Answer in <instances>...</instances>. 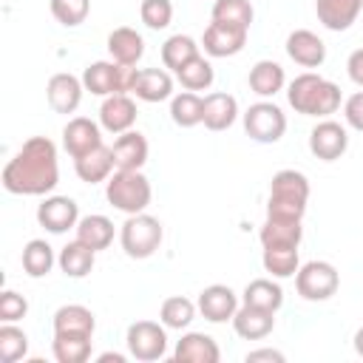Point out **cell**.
Returning <instances> with one entry per match:
<instances>
[{"label": "cell", "mask_w": 363, "mask_h": 363, "mask_svg": "<svg viewBox=\"0 0 363 363\" xmlns=\"http://www.w3.org/2000/svg\"><path fill=\"white\" fill-rule=\"evenodd\" d=\"M60 182L57 145L48 136H31L3 167V187L14 196H45Z\"/></svg>", "instance_id": "6da1fadb"}, {"label": "cell", "mask_w": 363, "mask_h": 363, "mask_svg": "<svg viewBox=\"0 0 363 363\" xmlns=\"http://www.w3.org/2000/svg\"><path fill=\"white\" fill-rule=\"evenodd\" d=\"M340 99H343L340 88L312 71L298 74L286 85V102L295 108V113H303V116L326 119L340 108Z\"/></svg>", "instance_id": "7a4b0ae2"}, {"label": "cell", "mask_w": 363, "mask_h": 363, "mask_svg": "<svg viewBox=\"0 0 363 363\" xmlns=\"http://www.w3.org/2000/svg\"><path fill=\"white\" fill-rule=\"evenodd\" d=\"M309 201V179L301 170H278L269 182V199H267V216L272 218H303Z\"/></svg>", "instance_id": "3957f363"}, {"label": "cell", "mask_w": 363, "mask_h": 363, "mask_svg": "<svg viewBox=\"0 0 363 363\" xmlns=\"http://www.w3.org/2000/svg\"><path fill=\"white\" fill-rule=\"evenodd\" d=\"M105 199L111 201V207L122 210L125 216H133L147 210L153 187L142 170H113L105 182Z\"/></svg>", "instance_id": "277c9868"}, {"label": "cell", "mask_w": 363, "mask_h": 363, "mask_svg": "<svg viewBox=\"0 0 363 363\" xmlns=\"http://www.w3.org/2000/svg\"><path fill=\"white\" fill-rule=\"evenodd\" d=\"M162 238H164L162 221L156 216H150V213H133V216H128L125 224H122V230H119V244H122L125 255L128 258H136V261L150 258L159 250Z\"/></svg>", "instance_id": "5b68a950"}, {"label": "cell", "mask_w": 363, "mask_h": 363, "mask_svg": "<svg viewBox=\"0 0 363 363\" xmlns=\"http://www.w3.org/2000/svg\"><path fill=\"white\" fill-rule=\"evenodd\" d=\"M133 71L128 65H119L113 60H96L82 71V85L94 96H113V94H130Z\"/></svg>", "instance_id": "8992f818"}, {"label": "cell", "mask_w": 363, "mask_h": 363, "mask_svg": "<svg viewBox=\"0 0 363 363\" xmlns=\"http://www.w3.org/2000/svg\"><path fill=\"white\" fill-rule=\"evenodd\" d=\"M340 286V275L329 261H306L295 272V289L303 301H329Z\"/></svg>", "instance_id": "52a82bcc"}, {"label": "cell", "mask_w": 363, "mask_h": 363, "mask_svg": "<svg viewBox=\"0 0 363 363\" xmlns=\"http://www.w3.org/2000/svg\"><path fill=\"white\" fill-rule=\"evenodd\" d=\"M244 130L252 142L275 145L286 133V113L275 102L261 99L244 111Z\"/></svg>", "instance_id": "ba28073f"}, {"label": "cell", "mask_w": 363, "mask_h": 363, "mask_svg": "<svg viewBox=\"0 0 363 363\" xmlns=\"http://www.w3.org/2000/svg\"><path fill=\"white\" fill-rule=\"evenodd\" d=\"M128 354L142 363H153L167 354V326L156 320H136L128 326L125 335Z\"/></svg>", "instance_id": "9c48e42d"}, {"label": "cell", "mask_w": 363, "mask_h": 363, "mask_svg": "<svg viewBox=\"0 0 363 363\" xmlns=\"http://www.w3.org/2000/svg\"><path fill=\"white\" fill-rule=\"evenodd\" d=\"M37 221L54 235H62L79 224V204L71 196H45L37 207Z\"/></svg>", "instance_id": "30bf717a"}, {"label": "cell", "mask_w": 363, "mask_h": 363, "mask_svg": "<svg viewBox=\"0 0 363 363\" xmlns=\"http://www.w3.org/2000/svg\"><path fill=\"white\" fill-rule=\"evenodd\" d=\"M349 147V133L340 122L335 119H320L312 130H309V150L315 159L320 162H335L346 153Z\"/></svg>", "instance_id": "8fae6325"}, {"label": "cell", "mask_w": 363, "mask_h": 363, "mask_svg": "<svg viewBox=\"0 0 363 363\" xmlns=\"http://www.w3.org/2000/svg\"><path fill=\"white\" fill-rule=\"evenodd\" d=\"M247 34H250L247 28L210 20V26L204 28V37H201V48L210 57H235L247 45Z\"/></svg>", "instance_id": "7c38bea8"}, {"label": "cell", "mask_w": 363, "mask_h": 363, "mask_svg": "<svg viewBox=\"0 0 363 363\" xmlns=\"http://www.w3.org/2000/svg\"><path fill=\"white\" fill-rule=\"evenodd\" d=\"M99 145H105L102 142V125H96L88 116H74L62 128V147L68 150L71 159H79V156L91 153L94 147H99Z\"/></svg>", "instance_id": "4fadbf2b"}, {"label": "cell", "mask_w": 363, "mask_h": 363, "mask_svg": "<svg viewBox=\"0 0 363 363\" xmlns=\"http://www.w3.org/2000/svg\"><path fill=\"white\" fill-rule=\"evenodd\" d=\"M82 91H85L82 77H74V74L60 71V74H54V77L48 79V85H45V99H48V105H51L54 113H65V116H68V113H74V111L79 108Z\"/></svg>", "instance_id": "5bb4252c"}, {"label": "cell", "mask_w": 363, "mask_h": 363, "mask_svg": "<svg viewBox=\"0 0 363 363\" xmlns=\"http://www.w3.org/2000/svg\"><path fill=\"white\" fill-rule=\"evenodd\" d=\"M136 102L130 99V94H113V96H105L102 105H99V125L102 130L119 136L125 130H133L136 125Z\"/></svg>", "instance_id": "9a60e30c"}, {"label": "cell", "mask_w": 363, "mask_h": 363, "mask_svg": "<svg viewBox=\"0 0 363 363\" xmlns=\"http://www.w3.org/2000/svg\"><path fill=\"white\" fill-rule=\"evenodd\" d=\"M238 309V295L227 286V284H210L199 292V312L210 320V323H227L233 320Z\"/></svg>", "instance_id": "2e32d148"}, {"label": "cell", "mask_w": 363, "mask_h": 363, "mask_svg": "<svg viewBox=\"0 0 363 363\" xmlns=\"http://www.w3.org/2000/svg\"><path fill=\"white\" fill-rule=\"evenodd\" d=\"M130 94L142 102H164L173 96V77L164 68H136Z\"/></svg>", "instance_id": "e0dca14e"}, {"label": "cell", "mask_w": 363, "mask_h": 363, "mask_svg": "<svg viewBox=\"0 0 363 363\" xmlns=\"http://www.w3.org/2000/svg\"><path fill=\"white\" fill-rule=\"evenodd\" d=\"M286 54H289L292 62H298L303 68H320L323 60H326V45H323V40L315 31L295 28L286 37Z\"/></svg>", "instance_id": "ac0fdd59"}, {"label": "cell", "mask_w": 363, "mask_h": 363, "mask_svg": "<svg viewBox=\"0 0 363 363\" xmlns=\"http://www.w3.org/2000/svg\"><path fill=\"white\" fill-rule=\"evenodd\" d=\"M272 326H275V312L252 303H241L233 315V329L244 340H264L272 332Z\"/></svg>", "instance_id": "d6986e66"}, {"label": "cell", "mask_w": 363, "mask_h": 363, "mask_svg": "<svg viewBox=\"0 0 363 363\" xmlns=\"http://www.w3.org/2000/svg\"><path fill=\"white\" fill-rule=\"evenodd\" d=\"M173 360L176 363H218L221 349L204 332H184L173 349Z\"/></svg>", "instance_id": "ffe728a7"}, {"label": "cell", "mask_w": 363, "mask_h": 363, "mask_svg": "<svg viewBox=\"0 0 363 363\" xmlns=\"http://www.w3.org/2000/svg\"><path fill=\"white\" fill-rule=\"evenodd\" d=\"M108 54L113 62L119 65H128V68H136V62L145 57V40L136 28L130 26H119L108 34Z\"/></svg>", "instance_id": "44dd1931"}, {"label": "cell", "mask_w": 363, "mask_h": 363, "mask_svg": "<svg viewBox=\"0 0 363 363\" xmlns=\"http://www.w3.org/2000/svg\"><path fill=\"white\" fill-rule=\"evenodd\" d=\"M238 119V99L227 91H213L204 96V119L201 125L213 133H221L227 128H233V122Z\"/></svg>", "instance_id": "7402d4cb"}, {"label": "cell", "mask_w": 363, "mask_h": 363, "mask_svg": "<svg viewBox=\"0 0 363 363\" xmlns=\"http://www.w3.org/2000/svg\"><path fill=\"white\" fill-rule=\"evenodd\" d=\"M363 0H315L318 23L329 31H346L360 17Z\"/></svg>", "instance_id": "603a6c76"}, {"label": "cell", "mask_w": 363, "mask_h": 363, "mask_svg": "<svg viewBox=\"0 0 363 363\" xmlns=\"http://www.w3.org/2000/svg\"><path fill=\"white\" fill-rule=\"evenodd\" d=\"M111 150H113L116 170H142V164L147 162V139L139 130L119 133L116 142L111 145Z\"/></svg>", "instance_id": "cb8c5ba5"}, {"label": "cell", "mask_w": 363, "mask_h": 363, "mask_svg": "<svg viewBox=\"0 0 363 363\" xmlns=\"http://www.w3.org/2000/svg\"><path fill=\"white\" fill-rule=\"evenodd\" d=\"M74 170H77V176H79L85 184L108 182L111 173L116 170V164H113V150H111L108 145H99V147H94L91 153L74 159Z\"/></svg>", "instance_id": "d4e9b609"}, {"label": "cell", "mask_w": 363, "mask_h": 363, "mask_svg": "<svg viewBox=\"0 0 363 363\" xmlns=\"http://www.w3.org/2000/svg\"><path fill=\"white\" fill-rule=\"evenodd\" d=\"M284 85H286V74L275 60H258L250 68V91L258 94L261 99L275 96L278 91H284Z\"/></svg>", "instance_id": "484cf974"}, {"label": "cell", "mask_w": 363, "mask_h": 363, "mask_svg": "<svg viewBox=\"0 0 363 363\" xmlns=\"http://www.w3.org/2000/svg\"><path fill=\"white\" fill-rule=\"evenodd\" d=\"M96 318L88 306L82 303H65L54 312V332L62 335H94Z\"/></svg>", "instance_id": "4316f807"}, {"label": "cell", "mask_w": 363, "mask_h": 363, "mask_svg": "<svg viewBox=\"0 0 363 363\" xmlns=\"http://www.w3.org/2000/svg\"><path fill=\"white\" fill-rule=\"evenodd\" d=\"M94 261H96V250H91L88 244H82L79 238L68 241L60 250V255H57V264H60V269L68 278H85L94 269Z\"/></svg>", "instance_id": "83f0119b"}, {"label": "cell", "mask_w": 363, "mask_h": 363, "mask_svg": "<svg viewBox=\"0 0 363 363\" xmlns=\"http://www.w3.org/2000/svg\"><path fill=\"white\" fill-rule=\"evenodd\" d=\"M77 230V238L82 244H88L91 250H108L111 241H113V221L102 213H91V216H82L79 224L74 227Z\"/></svg>", "instance_id": "f1b7e54d"}, {"label": "cell", "mask_w": 363, "mask_h": 363, "mask_svg": "<svg viewBox=\"0 0 363 363\" xmlns=\"http://www.w3.org/2000/svg\"><path fill=\"white\" fill-rule=\"evenodd\" d=\"M261 247H275V244H301L303 238V227L298 218H272L267 216V221L258 230Z\"/></svg>", "instance_id": "f546056e"}, {"label": "cell", "mask_w": 363, "mask_h": 363, "mask_svg": "<svg viewBox=\"0 0 363 363\" xmlns=\"http://www.w3.org/2000/svg\"><path fill=\"white\" fill-rule=\"evenodd\" d=\"M261 264H264V269H267L272 278H292V275L298 272V267H301L298 247H295V244H275V247H264Z\"/></svg>", "instance_id": "4dcf8cb0"}, {"label": "cell", "mask_w": 363, "mask_h": 363, "mask_svg": "<svg viewBox=\"0 0 363 363\" xmlns=\"http://www.w3.org/2000/svg\"><path fill=\"white\" fill-rule=\"evenodd\" d=\"M170 119L179 128H196L204 119V96L196 91H182L170 96Z\"/></svg>", "instance_id": "1f68e13d"}, {"label": "cell", "mask_w": 363, "mask_h": 363, "mask_svg": "<svg viewBox=\"0 0 363 363\" xmlns=\"http://www.w3.org/2000/svg\"><path fill=\"white\" fill-rule=\"evenodd\" d=\"M94 335H62V332H54V340H51V352H54V360L57 363H85L91 357V340Z\"/></svg>", "instance_id": "d6a6232c"}, {"label": "cell", "mask_w": 363, "mask_h": 363, "mask_svg": "<svg viewBox=\"0 0 363 363\" xmlns=\"http://www.w3.org/2000/svg\"><path fill=\"white\" fill-rule=\"evenodd\" d=\"M20 261H23L26 275H31V278H43V275H48L51 267L57 264V258H54V247H51L45 238H31V241L23 247Z\"/></svg>", "instance_id": "836d02e7"}, {"label": "cell", "mask_w": 363, "mask_h": 363, "mask_svg": "<svg viewBox=\"0 0 363 363\" xmlns=\"http://www.w3.org/2000/svg\"><path fill=\"white\" fill-rule=\"evenodd\" d=\"M176 79L182 82V88L184 91H207L210 85H213V79H216V71H213V62L207 60V57H193L190 62H184L179 71H176Z\"/></svg>", "instance_id": "e575fe53"}, {"label": "cell", "mask_w": 363, "mask_h": 363, "mask_svg": "<svg viewBox=\"0 0 363 363\" xmlns=\"http://www.w3.org/2000/svg\"><path fill=\"white\" fill-rule=\"evenodd\" d=\"M244 303H252V306L278 312L281 303H284V289L272 278H255V281H250L244 286Z\"/></svg>", "instance_id": "d590c367"}, {"label": "cell", "mask_w": 363, "mask_h": 363, "mask_svg": "<svg viewBox=\"0 0 363 363\" xmlns=\"http://www.w3.org/2000/svg\"><path fill=\"white\" fill-rule=\"evenodd\" d=\"M193 57H199V43L193 37H187V34H173V37H167L162 43V65L170 68L173 74L184 62H190Z\"/></svg>", "instance_id": "8d00e7d4"}, {"label": "cell", "mask_w": 363, "mask_h": 363, "mask_svg": "<svg viewBox=\"0 0 363 363\" xmlns=\"http://www.w3.org/2000/svg\"><path fill=\"white\" fill-rule=\"evenodd\" d=\"M196 306L190 298L184 295H170L162 301V309H159V320L167 326V329H187L196 318Z\"/></svg>", "instance_id": "74e56055"}, {"label": "cell", "mask_w": 363, "mask_h": 363, "mask_svg": "<svg viewBox=\"0 0 363 363\" xmlns=\"http://www.w3.org/2000/svg\"><path fill=\"white\" fill-rule=\"evenodd\" d=\"M210 17L216 23H227V26H238V28H247L250 31L255 11H252V3L250 0H216Z\"/></svg>", "instance_id": "f35d334b"}, {"label": "cell", "mask_w": 363, "mask_h": 363, "mask_svg": "<svg viewBox=\"0 0 363 363\" xmlns=\"http://www.w3.org/2000/svg\"><path fill=\"white\" fill-rule=\"evenodd\" d=\"M26 352H28V335L14 323H3L0 326V360L17 363L26 357Z\"/></svg>", "instance_id": "ab89813d"}, {"label": "cell", "mask_w": 363, "mask_h": 363, "mask_svg": "<svg viewBox=\"0 0 363 363\" xmlns=\"http://www.w3.org/2000/svg\"><path fill=\"white\" fill-rule=\"evenodd\" d=\"M54 20L65 28H74L79 23H85L88 11H91V0H51L48 3Z\"/></svg>", "instance_id": "60d3db41"}, {"label": "cell", "mask_w": 363, "mask_h": 363, "mask_svg": "<svg viewBox=\"0 0 363 363\" xmlns=\"http://www.w3.org/2000/svg\"><path fill=\"white\" fill-rule=\"evenodd\" d=\"M139 17L147 28L162 31L173 23V3L170 0H142L139 6Z\"/></svg>", "instance_id": "b9f144b4"}, {"label": "cell", "mask_w": 363, "mask_h": 363, "mask_svg": "<svg viewBox=\"0 0 363 363\" xmlns=\"http://www.w3.org/2000/svg\"><path fill=\"white\" fill-rule=\"evenodd\" d=\"M26 312H28V301L20 292H14V289L0 292V320L3 323H14V320L26 318Z\"/></svg>", "instance_id": "7bdbcfd3"}, {"label": "cell", "mask_w": 363, "mask_h": 363, "mask_svg": "<svg viewBox=\"0 0 363 363\" xmlns=\"http://www.w3.org/2000/svg\"><path fill=\"white\" fill-rule=\"evenodd\" d=\"M343 119H346V125H349L352 130L363 133V91L352 94V96L343 102Z\"/></svg>", "instance_id": "ee69618b"}, {"label": "cell", "mask_w": 363, "mask_h": 363, "mask_svg": "<svg viewBox=\"0 0 363 363\" xmlns=\"http://www.w3.org/2000/svg\"><path fill=\"white\" fill-rule=\"evenodd\" d=\"M346 74H349V79H352L357 88H363V48H357V51L349 54V60H346Z\"/></svg>", "instance_id": "f6af8a7d"}, {"label": "cell", "mask_w": 363, "mask_h": 363, "mask_svg": "<svg viewBox=\"0 0 363 363\" xmlns=\"http://www.w3.org/2000/svg\"><path fill=\"white\" fill-rule=\"evenodd\" d=\"M255 360H275V363H284L286 357H284V352H278V349H252V352H247V363H255Z\"/></svg>", "instance_id": "bcb514c9"}, {"label": "cell", "mask_w": 363, "mask_h": 363, "mask_svg": "<svg viewBox=\"0 0 363 363\" xmlns=\"http://www.w3.org/2000/svg\"><path fill=\"white\" fill-rule=\"evenodd\" d=\"M125 363V354H119V352H102L99 357H96V363Z\"/></svg>", "instance_id": "7dc6e473"}, {"label": "cell", "mask_w": 363, "mask_h": 363, "mask_svg": "<svg viewBox=\"0 0 363 363\" xmlns=\"http://www.w3.org/2000/svg\"><path fill=\"white\" fill-rule=\"evenodd\" d=\"M354 352H357V354L363 357V326H360V329L354 332Z\"/></svg>", "instance_id": "c3c4849f"}]
</instances>
